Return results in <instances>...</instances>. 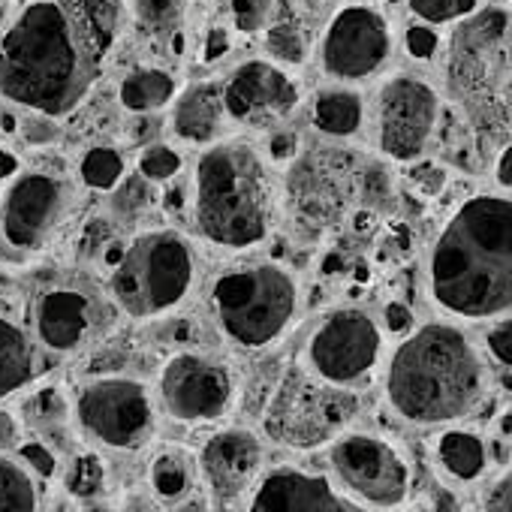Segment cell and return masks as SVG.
Segmentation results:
<instances>
[{
  "mask_svg": "<svg viewBox=\"0 0 512 512\" xmlns=\"http://www.w3.org/2000/svg\"><path fill=\"white\" fill-rule=\"evenodd\" d=\"M329 470L335 485L365 509H401L410 497V461L392 440L380 434H338L329 446Z\"/></svg>",
  "mask_w": 512,
  "mask_h": 512,
  "instance_id": "obj_10",
  "label": "cell"
},
{
  "mask_svg": "<svg viewBox=\"0 0 512 512\" xmlns=\"http://www.w3.org/2000/svg\"><path fill=\"white\" fill-rule=\"evenodd\" d=\"M229 121L220 82H196L175 94L169 130L184 145H214Z\"/></svg>",
  "mask_w": 512,
  "mask_h": 512,
  "instance_id": "obj_19",
  "label": "cell"
},
{
  "mask_svg": "<svg viewBox=\"0 0 512 512\" xmlns=\"http://www.w3.org/2000/svg\"><path fill=\"white\" fill-rule=\"evenodd\" d=\"M136 169L151 184H163V181H172L181 172V154L172 145H145V151L139 154Z\"/></svg>",
  "mask_w": 512,
  "mask_h": 512,
  "instance_id": "obj_34",
  "label": "cell"
},
{
  "mask_svg": "<svg viewBox=\"0 0 512 512\" xmlns=\"http://www.w3.org/2000/svg\"><path fill=\"white\" fill-rule=\"evenodd\" d=\"M302 293L281 263H241L211 284V314L220 335L247 353L278 344L299 317Z\"/></svg>",
  "mask_w": 512,
  "mask_h": 512,
  "instance_id": "obj_6",
  "label": "cell"
},
{
  "mask_svg": "<svg viewBox=\"0 0 512 512\" xmlns=\"http://www.w3.org/2000/svg\"><path fill=\"white\" fill-rule=\"evenodd\" d=\"M73 422L97 446L136 452L157 431V398L136 377H94L73 395Z\"/></svg>",
  "mask_w": 512,
  "mask_h": 512,
  "instance_id": "obj_7",
  "label": "cell"
},
{
  "mask_svg": "<svg viewBox=\"0 0 512 512\" xmlns=\"http://www.w3.org/2000/svg\"><path fill=\"white\" fill-rule=\"evenodd\" d=\"M82 512H115L109 503H100V500H88L85 506H82Z\"/></svg>",
  "mask_w": 512,
  "mask_h": 512,
  "instance_id": "obj_50",
  "label": "cell"
},
{
  "mask_svg": "<svg viewBox=\"0 0 512 512\" xmlns=\"http://www.w3.org/2000/svg\"><path fill=\"white\" fill-rule=\"evenodd\" d=\"M193 223L220 250H250L281 223V181L272 160L244 139L214 142L193 169Z\"/></svg>",
  "mask_w": 512,
  "mask_h": 512,
  "instance_id": "obj_4",
  "label": "cell"
},
{
  "mask_svg": "<svg viewBox=\"0 0 512 512\" xmlns=\"http://www.w3.org/2000/svg\"><path fill=\"white\" fill-rule=\"evenodd\" d=\"M136 22L151 34H172L181 19V0H133Z\"/></svg>",
  "mask_w": 512,
  "mask_h": 512,
  "instance_id": "obj_32",
  "label": "cell"
},
{
  "mask_svg": "<svg viewBox=\"0 0 512 512\" xmlns=\"http://www.w3.org/2000/svg\"><path fill=\"white\" fill-rule=\"evenodd\" d=\"M395 37L389 19L371 4L338 7L317 43L320 67L341 85H356L383 73L392 61Z\"/></svg>",
  "mask_w": 512,
  "mask_h": 512,
  "instance_id": "obj_12",
  "label": "cell"
},
{
  "mask_svg": "<svg viewBox=\"0 0 512 512\" xmlns=\"http://www.w3.org/2000/svg\"><path fill=\"white\" fill-rule=\"evenodd\" d=\"M16 172H19V157H16V154H10V151H4V148H0V181H7V178H16Z\"/></svg>",
  "mask_w": 512,
  "mask_h": 512,
  "instance_id": "obj_47",
  "label": "cell"
},
{
  "mask_svg": "<svg viewBox=\"0 0 512 512\" xmlns=\"http://www.w3.org/2000/svg\"><path fill=\"white\" fill-rule=\"evenodd\" d=\"M311 121L323 136L332 139H350L362 130L365 121V103L350 88H326L314 97Z\"/></svg>",
  "mask_w": 512,
  "mask_h": 512,
  "instance_id": "obj_24",
  "label": "cell"
},
{
  "mask_svg": "<svg viewBox=\"0 0 512 512\" xmlns=\"http://www.w3.org/2000/svg\"><path fill=\"white\" fill-rule=\"evenodd\" d=\"M278 0H229L232 22L241 34H260L272 25Z\"/></svg>",
  "mask_w": 512,
  "mask_h": 512,
  "instance_id": "obj_35",
  "label": "cell"
},
{
  "mask_svg": "<svg viewBox=\"0 0 512 512\" xmlns=\"http://www.w3.org/2000/svg\"><path fill=\"white\" fill-rule=\"evenodd\" d=\"M404 43H407V52H410L416 61H431L434 52H437V46H440V37H437V31H434L431 25H422V22H419V25L407 28Z\"/></svg>",
  "mask_w": 512,
  "mask_h": 512,
  "instance_id": "obj_38",
  "label": "cell"
},
{
  "mask_svg": "<svg viewBox=\"0 0 512 512\" xmlns=\"http://www.w3.org/2000/svg\"><path fill=\"white\" fill-rule=\"evenodd\" d=\"M211 506H214V500H211V494H208V488H205V482H202V485H196L184 500L172 503L169 512H211Z\"/></svg>",
  "mask_w": 512,
  "mask_h": 512,
  "instance_id": "obj_42",
  "label": "cell"
},
{
  "mask_svg": "<svg viewBox=\"0 0 512 512\" xmlns=\"http://www.w3.org/2000/svg\"><path fill=\"white\" fill-rule=\"evenodd\" d=\"M0 512H40L37 476L7 452H0Z\"/></svg>",
  "mask_w": 512,
  "mask_h": 512,
  "instance_id": "obj_26",
  "label": "cell"
},
{
  "mask_svg": "<svg viewBox=\"0 0 512 512\" xmlns=\"http://www.w3.org/2000/svg\"><path fill=\"white\" fill-rule=\"evenodd\" d=\"M37 374V347L31 335L16 323L0 317V401L22 392Z\"/></svg>",
  "mask_w": 512,
  "mask_h": 512,
  "instance_id": "obj_21",
  "label": "cell"
},
{
  "mask_svg": "<svg viewBox=\"0 0 512 512\" xmlns=\"http://www.w3.org/2000/svg\"><path fill=\"white\" fill-rule=\"evenodd\" d=\"M335 269H344V260H341L338 253H329V256H326V263H323V272H326V275H335Z\"/></svg>",
  "mask_w": 512,
  "mask_h": 512,
  "instance_id": "obj_49",
  "label": "cell"
},
{
  "mask_svg": "<svg viewBox=\"0 0 512 512\" xmlns=\"http://www.w3.org/2000/svg\"><path fill=\"white\" fill-rule=\"evenodd\" d=\"M305 4H326V0H305Z\"/></svg>",
  "mask_w": 512,
  "mask_h": 512,
  "instance_id": "obj_54",
  "label": "cell"
},
{
  "mask_svg": "<svg viewBox=\"0 0 512 512\" xmlns=\"http://www.w3.org/2000/svg\"><path fill=\"white\" fill-rule=\"evenodd\" d=\"M19 440H22V425L13 413L0 410V452H10V449H19Z\"/></svg>",
  "mask_w": 512,
  "mask_h": 512,
  "instance_id": "obj_43",
  "label": "cell"
},
{
  "mask_svg": "<svg viewBox=\"0 0 512 512\" xmlns=\"http://www.w3.org/2000/svg\"><path fill=\"white\" fill-rule=\"evenodd\" d=\"M97 329V302L76 287L46 290L34 305L37 341L52 353H73Z\"/></svg>",
  "mask_w": 512,
  "mask_h": 512,
  "instance_id": "obj_18",
  "label": "cell"
},
{
  "mask_svg": "<svg viewBox=\"0 0 512 512\" xmlns=\"http://www.w3.org/2000/svg\"><path fill=\"white\" fill-rule=\"evenodd\" d=\"M10 25V0H0V34Z\"/></svg>",
  "mask_w": 512,
  "mask_h": 512,
  "instance_id": "obj_51",
  "label": "cell"
},
{
  "mask_svg": "<svg viewBox=\"0 0 512 512\" xmlns=\"http://www.w3.org/2000/svg\"><path fill=\"white\" fill-rule=\"evenodd\" d=\"M401 512H431V509H425V506H407V509H401Z\"/></svg>",
  "mask_w": 512,
  "mask_h": 512,
  "instance_id": "obj_53",
  "label": "cell"
},
{
  "mask_svg": "<svg viewBox=\"0 0 512 512\" xmlns=\"http://www.w3.org/2000/svg\"><path fill=\"white\" fill-rule=\"evenodd\" d=\"M220 88L229 121L250 130L281 127L302 103L299 79L272 58H253L238 64L220 82Z\"/></svg>",
  "mask_w": 512,
  "mask_h": 512,
  "instance_id": "obj_15",
  "label": "cell"
},
{
  "mask_svg": "<svg viewBox=\"0 0 512 512\" xmlns=\"http://www.w3.org/2000/svg\"><path fill=\"white\" fill-rule=\"evenodd\" d=\"M437 467L452 482H476L488 467V443L467 428H446L434 443Z\"/></svg>",
  "mask_w": 512,
  "mask_h": 512,
  "instance_id": "obj_20",
  "label": "cell"
},
{
  "mask_svg": "<svg viewBox=\"0 0 512 512\" xmlns=\"http://www.w3.org/2000/svg\"><path fill=\"white\" fill-rule=\"evenodd\" d=\"M263 440L247 428H226L205 440L199 452V476L214 503L244 497L263 473Z\"/></svg>",
  "mask_w": 512,
  "mask_h": 512,
  "instance_id": "obj_17",
  "label": "cell"
},
{
  "mask_svg": "<svg viewBox=\"0 0 512 512\" xmlns=\"http://www.w3.org/2000/svg\"><path fill=\"white\" fill-rule=\"evenodd\" d=\"M383 329L362 308L329 311L302 347V368L326 386L356 392L380 368Z\"/></svg>",
  "mask_w": 512,
  "mask_h": 512,
  "instance_id": "obj_8",
  "label": "cell"
},
{
  "mask_svg": "<svg viewBox=\"0 0 512 512\" xmlns=\"http://www.w3.org/2000/svg\"><path fill=\"white\" fill-rule=\"evenodd\" d=\"M431 302L455 320L512 314V199L482 193L458 205L428 253Z\"/></svg>",
  "mask_w": 512,
  "mask_h": 512,
  "instance_id": "obj_1",
  "label": "cell"
},
{
  "mask_svg": "<svg viewBox=\"0 0 512 512\" xmlns=\"http://www.w3.org/2000/svg\"><path fill=\"white\" fill-rule=\"evenodd\" d=\"M73 187L52 172H22L0 199V260L25 266L70 217Z\"/></svg>",
  "mask_w": 512,
  "mask_h": 512,
  "instance_id": "obj_9",
  "label": "cell"
},
{
  "mask_svg": "<svg viewBox=\"0 0 512 512\" xmlns=\"http://www.w3.org/2000/svg\"><path fill=\"white\" fill-rule=\"evenodd\" d=\"M124 512H160V506H157V500L136 494V497H130V500L124 503Z\"/></svg>",
  "mask_w": 512,
  "mask_h": 512,
  "instance_id": "obj_48",
  "label": "cell"
},
{
  "mask_svg": "<svg viewBox=\"0 0 512 512\" xmlns=\"http://www.w3.org/2000/svg\"><path fill=\"white\" fill-rule=\"evenodd\" d=\"M67 491L73 497H82V500H91L103 482H106V470H103V461L97 455H76L70 470H67Z\"/></svg>",
  "mask_w": 512,
  "mask_h": 512,
  "instance_id": "obj_33",
  "label": "cell"
},
{
  "mask_svg": "<svg viewBox=\"0 0 512 512\" xmlns=\"http://www.w3.org/2000/svg\"><path fill=\"white\" fill-rule=\"evenodd\" d=\"M19 461H22L34 476H43V479H52V476L58 473V458H55V452H52L43 440L19 443Z\"/></svg>",
  "mask_w": 512,
  "mask_h": 512,
  "instance_id": "obj_37",
  "label": "cell"
},
{
  "mask_svg": "<svg viewBox=\"0 0 512 512\" xmlns=\"http://www.w3.org/2000/svg\"><path fill=\"white\" fill-rule=\"evenodd\" d=\"M299 151V136L296 133H272L269 139V160H290Z\"/></svg>",
  "mask_w": 512,
  "mask_h": 512,
  "instance_id": "obj_44",
  "label": "cell"
},
{
  "mask_svg": "<svg viewBox=\"0 0 512 512\" xmlns=\"http://www.w3.org/2000/svg\"><path fill=\"white\" fill-rule=\"evenodd\" d=\"M494 178L500 187L512 190V145H506L500 154H497V163H494Z\"/></svg>",
  "mask_w": 512,
  "mask_h": 512,
  "instance_id": "obj_46",
  "label": "cell"
},
{
  "mask_svg": "<svg viewBox=\"0 0 512 512\" xmlns=\"http://www.w3.org/2000/svg\"><path fill=\"white\" fill-rule=\"evenodd\" d=\"M100 58L61 7L31 0L0 34V97L37 115L64 118L91 91Z\"/></svg>",
  "mask_w": 512,
  "mask_h": 512,
  "instance_id": "obj_2",
  "label": "cell"
},
{
  "mask_svg": "<svg viewBox=\"0 0 512 512\" xmlns=\"http://www.w3.org/2000/svg\"><path fill=\"white\" fill-rule=\"evenodd\" d=\"M124 169H127V163H124V154L118 148L97 145V148L85 151V157L79 163V178L85 187L106 193V190H115L121 184Z\"/></svg>",
  "mask_w": 512,
  "mask_h": 512,
  "instance_id": "obj_28",
  "label": "cell"
},
{
  "mask_svg": "<svg viewBox=\"0 0 512 512\" xmlns=\"http://www.w3.org/2000/svg\"><path fill=\"white\" fill-rule=\"evenodd\" d=\"M127 0H61V7L70 13L82 37L88 40L91 52L103 61L115 46L121 16Z\"/></svg>",
  "mask_w": 512,
  "mask_h": 512,
  "instance_id": "obj_22",
  "label": "cell"
},
{
  "mask_svg": "<svg viewBox=\"0 0 512 512\" xmlns=\"http://www.w3.org/2000/svg\"><path fill=\"white\" fill-rule=\"evenodd\" d=\"M22 136H25L28 145L43 148V145H52V142L58 139V124H55V118H49V115L31 112V118L22 121Z\"/></svg>",
  "mask_w": 512,
  "mask_h": 512,
  "instance_id": "obj_39",
  "label": "cell"
},
{
  "mask_svg": "<svg viewBox=\"0 0 512 512\" xmlns=\"http://www.w3.org/2000/svg\"><path fill=\"white\" fill-rule=\"evenodd\" d=\"M157 202V190L145 175H124L121 184L112 190V211L121 220H136L142 217L151 205Z\"/></svg>",
  "mask_w": 512,
  "mask_h": 512,
  "instance_id": "obj_29",
  "label": "cell"
},
{
  "mask_svg": "<svg viewBox=\"0 0 512 512\" xmlns=\"http://www.w3.org/2000/svg\"><path fill=\"white\" fill-rule=\"evenodd\" d=\"M485 512H512V473H503L500 479H494L482 497Z\"/></svg>",
  "mask_w": 512,
  "mask_h": 512,
  "instance_id": "obj_40",
  "label": "cell"
},
{
  "mask_svg": "<svg viewBox=\"0 0 512 512\" xmlns=\"http://www.w3.org/2000/svg\"><path fill=\"white\" fill-rule=\"evenodd\" d=\"M353 413V392L335 389L311 377L302 365L290 368L266 410V431L284 446L311 449L335 440Z\"/></svg>",
  "mask_w": 512,
  "mask_h": 512,
  "instance_id": "obj_11",
  "label": "cell"
},
{
  "mask_svg": "<svg viewBox=\"0 0 512 512\" xmlns=\"http://www.w3.org/2000/svg\"><path fill=\"white\" fill-rule=\"evenodd\" d=\"M238 398L235 371L196 350H181L169 356L157 377V401L175 419L187 425H205L223 419Z\"/></svg>",
  "mask_w": 512,
  "mask_h": 512,
  "instance_id": "obj_13",
  "label": "cell"
},
{
  "mask_svg": "<svg viewBox=\"0 0 512 512\" xmlns=\"http://www.w3.org/2000/svg\"><path fill=\"white\" fill-rule=\"evenodd\" d=\"M386 401L410 425L434 428L467 419L488 395L479 347L452 323H425L386 362Z\"/></svg>",
  "mask_w": 512,
  "mask_h": 512,
  "instance_id": "obj_3",
  "label": "cell"
},
{
  "mask_svg": "<svg viewBox=\"0 0 512 512\" xmlns=\"http://www.w3.org/2000/svg\"><path fill=\"white\" fill-rule=\"evenodd\" d=\"M178 94V85H175V76L160 70V67H139V70H130L124 79H121V88H118V100L127 112L133 115H151V112H160L166 109Z\"/></svg>",
  "mask_w": 512,
  "mask_h": 512,
  "instance_id": "obj_25",
  "label": "cell"
},
{
  "mask_svg": "<svg viewBox=\"0 0 512 512\" xmlns=\"http://www.w3.org/2000/svg\"><path fill=\"white\" fill-rule=\"evenodd\" d=\"M109 296L133 320L172 314L196 284V247L178 229H148L103 250Z\"/></svg>",
  "mask_w": 512,
  "mask_h": 512,
  "instance_id": "obj_5",
  "label": "cell"
},
{
  "mask_svg": "<svg viewBox=\"0 0 512 512\" xmlns=\"http://www.w3.org/2000/svg\"><path fill=\"white\" fill-rule=\"evenodd\" d=\"M500 431H503V434H512V413H506V416H503V422H500Z\"/></svg>",
  "mask_w": 512,
  "mask_h": 512,
  "instance_id": "obj_52",
  "label": "cell"
},
{
  "mask_svg": "<svg viewBox=\"0 0 512 512\" xmlns=\"http://www.w3.org/2000/svg\"><path fill=\"white\" fill-rule=\"evenodd\" d=\"M247 512H371L344 494L335 479L305 467H275L250 488Z\"/></svg>",
  "mask_w": 512,
  "mask_h": 512,
  "instance_id": "obj_16",
  "label": "cell"
},
{
  "mask_svg": "<svg viewBox=\"0 0 512 512\" xmlns=\"http://www.w3.org/2000/svg\"><path fill=\"white\" fill-rule=\"evenodd\" d=\"M485 353L506 371H512V314L500 317L485 332Z\"/></svg>",
  "mask_w": 512,
  "mask_h": 512,
  "instance_id": "obj_36",
  "label": "cell"
},
{
  "mask_svg": "<svg viewBox=\"0 0 512 512\" xmlns=\"http://www.w3.org/2000/svg\"><path fill=\"white\" fill-rule=\"evenodd\" d=\"M229 31L226 28H211L208 34H205V49H202V61L205 64H214V61H220L226 52H229Z\"/></svg>",
  "mask_w": 512,
  "mask_h": 512,
  "instance_id": "obj_41",
  "label": "cell"
},
{
  "mask_svg": "<svg viewBox=\"0 0 512 512\" xmlns=\"http://www.w3.org/2000/svg\"><path fill=\"white\" fill-rule=\"evenodd\" d=\"M407 7L422 25L440 28L470 19L479 10V0H407Z\"/></svg>",
  "mask_w": 512,
  "mask_h": 512,
  "instance_id": "obj_30",
  "label": "cell"
},
{
  "mask_svg": "<svg viewBox=\"0 0 512 512\" xmlns=\"http://www.w3.org/2000/svg\"><path fill=\"white\" fill-rule=\"evenodd\" d=\"M266 52L275 64L281 67H302L308 61V37L305 31L293 22V19H272V25L266 28Z\"/></svg>",
  "mask_w": 512,
  "mask_h": 512,
  "instance_id": "obj_27",
  "label": "cell"
},
{
  "mask_svg": "<svg viewBox=\"0 0 512 512\" xmlns=\"http://www.w3.org/2000/svg\"><path fill=\"white\" fill-rule=\"evenodd\" d=\"M148 482H151V491H154L157 503L172 506V503L184 500L196 485H202L199 461L184 449H163L151 461Z\"/></svg>",
  "mask_w": 512,
  "mask_h": 512,
  "instance_id": "obj_23",
  "label": "cell"
},
{
  "mask_svg": "<svg viewBox=\"0 0 512 512\" xmlns=\"http://www.w3.org/2000/svg\"><path fill=\"white\" fill-rule=\"evenodd\" d=\"M383 320H386L389 332L401 335V332H407L413 326V311L407 305H401V302H389L386 311H383Z\"/></svg>",
  "mask_w": 512,
  "mask_h": 512,
  "instance_id": "obj_45",
  "label": "cell"
},
{
  "mask_svg": "<svg viewBox=\"0 0 512 512\" xmlns=\"http://www.w3.org/2000/svg\"><path fill=\"white\" fill-rule=\"evenodd\" d=\"M73 407L58 389H40L28 401V422H34L40 431H61L70 419Z\"/></svg>",
  "mask_w": 512,
  "mask_h": 512,
  "instance_id": "obj_31",
  "label": "cell"
},
{
  "mask_svg": "<svg viewBox=\"0 0 512 512\" xmlns=\"http://www.w3.org/2000/svg\"><path fill=\"white\" fill-rule=\"evenodd\" d=\"M377 121V145L389 160L410 163L422 157L428 148L437 121H440V97L437 91L410 73L392 76L377 91L374 106Z\"/></svg>",
  "mask_w": 512,
  "mask_h": 512,
  "instance_id": "obj_14",
  "label": "cell"
}]
</instances>
